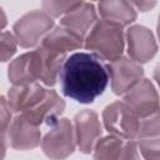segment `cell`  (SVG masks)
Wrapping results in <instances>:
<instances>
[{"label": "cell", "instance_id": "277c9868", "mask_svg": "<svg viewBox=\"0 0 160 160\" xmlns=\"http://www.w3.org/2000/svg\"><path fill=\"white\" fill-rule=\"evenodd\" d=\"M76 146L75 131L69 119H58L41 140L45 155L52 160H64L72 154Z\"/></svg>", "mask_w": 160, "mask_h": 160}, {"label": "cell", "instance_id": "484cf974", "mask_svg": "<svg viewBox=\"0 0 160 160\" xmlns=\"http://www.w3.org/2000/svg\"><path fill=\"white\" fill-rule=\"evenodd\" d=\"M4 156H5V142H4L2 136L0 135V160H2Z\"/></svg>", "mask_w": 160, "mask_h": 160}, {"label": "cell", "instance_id": "7402d4cb", "mask_svg": "<svg viewBox=\"0 0 160 160\" xmlns=\"http://www.w3.org/2000/svg\"><path fill=\"white\" fill-rule=\"evenodd\" d=\"M11 122V109L8 104V100L4 96H0V135H2L10 126Z\"/></svg>", "mask_w": 160, "mask_h": 160}, {"label": "cell", "instance_id": "ffe728a7", "mask_svg": "<svg viewBox=\"0 0 160 160\" xmlns=\"http://www.w3.org/2000/svg\"><path fill=\"white\" fill-rule=\"evenodd\" d=\"M139 149L145 160H159V138H140Z\"/></svg>", "mask_w": 160, "mask_h": 160}, {"label": "cell", "instance_id": "cb8c5ba5", "mask_svg": "<svg viewBox=\"0 0 160 160\" xmlns=\"http://www.w3.org/2000/svg\"><path fill=\"white\" fill-rule=\"evenodd\" d=\"M155 1H134L131 2L132 6H136L138 9H140L141 11H148L150 10L152 6H155Z\"/></svg>", "mask_w": 160, "mask_h": 160}, {"label": "cell", "instance_id": "7c38bea8", "mask_svg": "<svg viewBox=\"0 0 160 160\" xmlns=\"http://www.w3.org/2000/svg\"><path fill=\"white\" fill-rule=\"evenodd\" d=\"M9 140L11 148L16 150H30L40 145L41 132L39 126L30 124L19 114L10 124Z\"/></svg>", "mask_w": 160, "mask_h": 160}, {"label": "cell", "instance_id": "30bf717a", "mask_svg": "<svg viewBox=\"0 0 160 160\" xmlns=\"http://www.w3.org/2000/svg\"><path fill=\"white\" fill-rule=\"evenodd\" d=\"M128 54L131 60L138 64L148 62L154 58L158 45L152 32L141 25H134L128 29Z\"/></svg>", "mask_w": 160, "mask_h": 160}, {"label": "cell", "instance_id": "ac0fdd59", "mask_svg": "<svg viewBox=\"0 0 160 160\" xmlns=\"http://www.w3.org/2000/svg\"><path fill=\"white\" fill-rule=\"evenodd\" d=\"M159 111L139 121L138 138H159Z\"/></svg>", "mask_w": 160, "mask_h": 160}, {"label": "cell", "instance_id": "3957f363", "mask_svg": "<svg viewBox=\"0 0 160 160\" xmlns=\"http://www.w3.org/2000/svg\"><path fill=\"white\" fill-rule=\"evenodd\" d=\"M54 20L44 10H34L20 18L14 25V38L22 48L38 45L52 29Z\"/></svg>", "mask_w": 160, "mask_h": 160}, {"label": "cell", "instance_id": "52a82bcc", "mask_svg": "<svg viewBox=\"0 0 160 160\" xmlns=\"http://www.w3.org/2000/svg\"><path fill=\"white\" fill-rule=\"evenodd\" d=\"M109 79L111 80V89L116 95L128 92L131 88L142 80L144 70L140 64L129 58H120L106 65Z\"/></svg>", "mask_w": 160, "mask_h": 160}, {"label": "cell", "instance_id": "8fae6325", "mask_svg": "<svg viewBox=\"0 0 160 160\" xmlns=\"http://www.w3.org/2000/svg\"><path fill=\"white\" fill-rule=\"evenodd\" d=\"M75 140L81 152L90 154L101 136L99 116L92 110H82L75 115Z\"/></svg>", "mask_w": 160, "mask_h": 160}, {"label": "cell", "instance_id": "5b68a950", "mask_svg": "<svg viewBox=\"0 0 160 160\" xmlns=\"http://www.w3.org/2000/svg\"><path fill=\"white\" fill-rule=\"evenodd\" d=\"M105 129L114 136L132 140L138 135L139 118L122 101H115L108 105L102 111Z\"/></svg>", "mask_w": 160, "mask_h": 160}, {"label": "cell", "instance_id": "7a4b0ae2", "mask_svg": "<svg viewBox=\"0 0 160 160\" xmlns=\"http://www.w3.org/2000/svg\"><path fill=\"white\" fill-rule=\"evenodd\" d=\"M124 31L118 22L96 20L85 38V48L101 60L112 62L121 58L124 51Z\"/></svg>", "mask_w": 160, "mask_h": 160}, {"label": "cell", "instance_id": "6da1fadb", "mask_svg": "<svg viewBox=\"0 0 160 160\" xmlns=\"http://www.w3.org/2000/svg\"><path fill=\"white\" fill-rule=\"evenodd\" d=\"M59 79L65 96L81 104H89L104 92L109 82V74L100 58L80 51L65 59Z\"/></svg>", "mask_w": 160, "mask_h": 160}, {"label": "cell", "instance_id": "44dd1931", "mask_svg": "<svg viewBox=\"0 0 160 160\" xmlns=\"http://www.w3.org/2000/svg\"><path fill=\"white\" fill-rule=\"evenodd\" d=\"M16 40L9 31L0 32V62L9 60L16 52Z\"/></svg>", "mask_w": 160, "mask_h": 160}, {"label": "cell", "instance_id": "603a6c76", "mask_svg": "<svg viewBox=\"0 0 160 160\" xmlns=\"http://www.w3.org/2000/svg\"><path fill=\"white\" fill-rule=\"evenodd\" d=\"M119 160H140L139 154H138V148L134 141L129 140L128 142L124 144V148H122Z\"/></svg>", "mask_w": 160, "mask_h": 160}, {"label": "cell", "instance_id": "d6986e66", "mask_svg": "<svg viewBox=\"0 0 160 160\" xmlns=\"http://www.w3.org/2000/svg\"><path fill=\"white\" fill-rule=\"evenodd\" d=\"M81 2L82 1H50L49 0L42 2V8H44V11H46L52 18V16L66 15L68 12L78 8Z\"/></svg>", "mask_w": 160, "mask_h": 160}, {"label": "cell", "instance_id": "8992f818", "mask_svg": "<svg viewBox=\"0 0 160 160\" xmlns=\"http://www.w3.org/2000/svg\"><path fill=\"white\" fill-rule=\"evenodd\" d=\"M9 80L14 85H28L42 80L44 76V60L40 51L36 49L25 52L12 60L8 69Z\"/></svg>", "mask_w": 160, "mask_h": 160}, {"label": "cell", "instance_id": "9a60e30c", "mask_svg": "<svg viewBox=\"0 0 160 160\" xmlns=\"http://www.w3.org/2000/svg\"><path fill=\"white\" fill-rule=\"evenodd\" d=\"M82 42L84 39L76 36L62 26H58L41 40L40 46L49 51L66 56L69 51L80 49L82 46Z\"/></svg>", "mask_w": 160, "mask_h": 160}, {"label": "cell", "instance_id": "9c48e42d", "mask_svg": "<svg viewBox=\"0 0 160 160\" xmlns=\"http://www.w3.org/2000/svg\"><path fill=\"white\" fill-rule=\"evenodd\" d=\"M124 102L140 119L148 118L159 111V96L155 86L148 79H142L131 88L124 98Z\"/></svg>", "mask_w": 160, "mask_h": 160}, {"label": "cell", "instance_id": "e0dca14e", "mask_svg": "<svg viewBox=\"0 0 160 160\" xmlns=\"http://www.w3.org/2000/svg\"><path fill=\"white\" fill-rule=\"evenodd\" d=\"M124 144L125 142L122 139L114 135L99 139L92 149L94 160H119Z\"/></svg>", "mask_w": 160, "mask_h": 160}, {"label": "cell", "instance_id": "4fadbf2b", "mask_svg": "<svg viewBox=\"0 0 160 160\" xmlns=\"http://www.w3.org/2000/svg\"><path fill=\"white\" fill-rule=\"evenodd\" d=\"M96 21V11L94 4L81 2L72 11L68 12L60 20V26L68 29L76 36L85 40V36Z\"/></svg>", "mask_w": 160, "mask_h": 160}, {"label": "cell", "instance_id": "2e32d148", "mask_svg": "<svg viewBox=\"0 0 160 160\" xmlns=\"http://www.w3.org/2000/svg\"><path fill=\"white\" fill-rule=\"evenodd\" d=\"M100 15L110 21L118 22L121 26L131 24L136 19V11L130 1L114 0V1H101L98 4Z\"/></svg>", "mask_w": 160, "mask_h": 160}, {"label": "cell", "instance_id": "d4e9b609", "mask_svg": "<svg viewBox=\"0 0 160 160\" xmlns=\"http://www.w3.org/2000/svg\"><path fill=\"white\" fill-rule=\"evenodd\" d=\"M6 15H5V12H4V10L0 8V30L2 29V28H5V25H6Z\"/></svg>", "mask_w": 160, "mask_h": 160}, {"label": "cell", "instance_id": "ba28073f", "mask_svg": "<svg viewBox=\"0 0 160 160\" xmlns=\"http://www.w3.org/2000/svg\"><path fill=\"white\" fill-rule=\"evenodd\" d=\"M65 109V101L55 90H46L45 95L31 108L20 112V115L35 126L41 124L52 125Z\"/></svg>", "mask_w": 160, "mask_h": 160}, {"label": "cell", "instance_id": "5bb4252c", "mask_svg": "<svg viewBox=\"0 0 160 160\" xmlns=\"http://www.w3.org/2000/svg\"><path fill=\"white\" fill-rule=\"evenodd\" d=\"M46 92L40 84L32 82L28 85H14L8 92V104L11 111L22 112L31 108L36 101H39Z\"/></svg>", "mask_w": 160, "mask_h": 160}]
</instances>
